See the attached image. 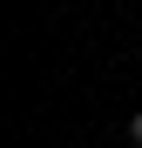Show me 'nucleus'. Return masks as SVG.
<instances>
[{
	"mask_svg": "<svg viewBox=\"0 0 142 148\" xmlns=\"http://www.w3.org/2000/svg\"><path fill=\"white\" fill-rule=\"evenodd\" d=\"M129 141H135V148H142V114H135V121H129Z\"/></svg>",
	"mask_w": 142,
	"mask_h": 148,
	"instance_id": "nucleus-1",
	"label": "nucleus"
}]
</instances>
